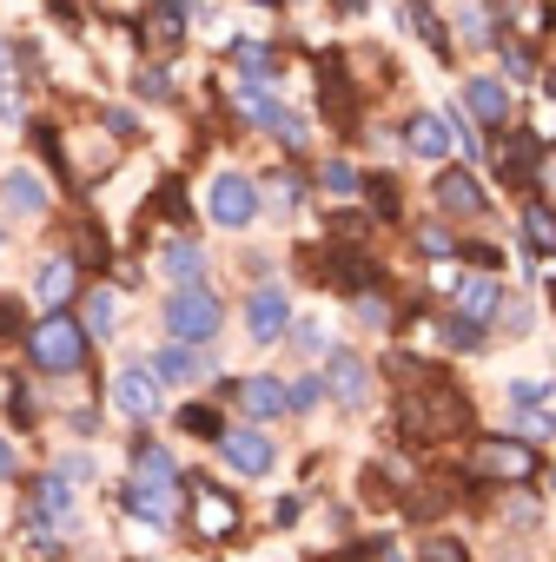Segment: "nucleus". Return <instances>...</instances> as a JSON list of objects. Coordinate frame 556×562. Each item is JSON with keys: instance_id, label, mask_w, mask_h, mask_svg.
Listing matches in <instances>:
<instances>
[{"instance_id": "1", "label": "nucleus", "mask_w": 556, "mask_h": 562, "mask_svg": "<svg viewBox=\"0 0 556 562\" xmlns=\"http://www.w3.org/2000/svg\"><path fill=\"white\" fill-rule=\"evenodd\" d=\"M166 338L173 345H212L219 338V299L205 292V285H179L173 299H166Z\"/></svg>"}, {"instance_id": "2", "label": "nucleus", "mask_w": 556, "mask_h": 562, "mask_svg": "<svg viewBox=\"0 0 556 562\" xmlns=\"http://www.w3.org/2000/svg\"><path fill=\"white\" fill-rule=\"evenodd\" d=\"M27 345H34V364H41V371H60V378L80 371V358H87V331H80L74 318H41Z\"/></svg>"}, {"instance_id": "3", "label": "nucleus", "mask_w": 556, "mask_h": 562, "mask_svg": "<svg viewBox=\"0 0 556 562\" xmlns=\"http://www.w3.org/2000/svg\"><path fill=\"white\" fill-rule=\"evenodd\" d=\"M205 212H212L225 232H238V225L258 218V186H252L245 172H219V179L205 186Z\"/></svg>"}, {"instance_id": "4", "label": "nucleus", "mask_w": 556, "mask_h": 562, "mask_svg": "<svg viewBox=\"0 0 556 562\" xmlns=\"http://www.w3.org/2000/svg\"><path fill=\"white\" fill-rule=\"evenodd\" d=\"M245 331H252V345L286 338V331H292V299L278 292V285H258V292H252V305H245Z\"/></svg>"}, {"instance_id": "5", "label": "nucleus", "mask_w": 556, "mask_h": 562, "mask_svg": "<svg viewBox=\"0 0 556 562\" xmlns=\"http://www.w3.org/2000/svg\"><path fill=\"white\" fill-rule=\"evenodd\" d=\"M477 470L483 476H503V483H523V476H536V450L516 443V437H483L477 443Z\"/></svg>"}, {"instance_id": "6", "label": "nucleus", "mask_w": 556, "mask_h": 562, "mask_svg": "<svg viewBox=\"0 0 556 562\" xmlns=\"http://www.w3.org/2000/svg\"><path fill=\"white\" fill-rule=\"evenodd\" d=\"M113 411H126V417H153V411H159V378H153V364L113 371Z\"/></svg>"}, {"instance_id": "7", "label": "nucleus", "mask_w": 556, "mask_h": 562, "mask_svg": "<svg viewBox=\"0 0 556 562\" xmlns=\"http://www.w3.org/2000/svg\"><path fill=\"white\" fill-rule=\"evenodd\" d=\"M219 450H225V463H232V470H245V476H271V457H278V450H271V437H265V430H252V424L225 430V437H219Z\"/></svg>"}, {"instance_id": "8", "label": "nucleus", "mask_w": 556, "mask_h": 562, "mask_svg": "<svg viewBox=\"0 0 556 562\" xmlns=\"http://www.w3.org/2000/svg\"><path fill=\"white\" fill-rule=\"evenodd\" d=\"M464 106H470V120H483V126H510V93H503V80H490V74L464 80Z\"/></svg>"}, {"instance_id": "9", "label": "nucleus", "mask_w": 556, "mask_h": 562, "mask_svg": "<svg viewBox=\"0 0 556 562\" xmlns=\"http://www.w3.org/2000/svg\"><path fill=\"white\" fill-rule=\"evenodd\" d=\"M437 205H444V212H457V218L490 212V199H483V186H477L470 172H437Z\"/></svg>"}, {"instance_id": "10", "label": "nucleus", "mask_w": 556, "mask_h": 562, "mask_svg": "<svg viewBox=\"0 0 556 562\" xmlns=\"http://www.w3.org/2000/svg\"><path fill=\"white\" fill-rule=\"evenodd\" d=\"M325 391L338 397V404H365V391H371V371L352 358V351H332V371H325Z\"/></svg>"}, {"instance_id": "11", "label": "nucleus", "mask_w": 556, "mask_h": 562, "mask_svg": "<svg viewBox=\"0 0 556 562\" xmlns=\"http://www.w3.org/2000/svg\"><path fill=\"white\" fill-rule=\"evenodd\" d=\"M503 305V285H497V278L490 271H470L464 278V285H457V312L464 318H477V325H490V312Z\"/></svg>"}, {"instance_id": "12", "label": "nucleus", "mask_w": 556, "mask_h": 562, "mask_svg": "<svg viewBox=\"0 0 556 562\" xmlns=\"http://www.w3.org/2000/svg\"><path fill=\"white\" fill-rule=\"evenodd\" d=\"M404 139H411L418 159H451V120H444V113H418V120L404 126Z\"/></svg>"}, {"instance_id": "13", "label": "nucleus", "mask_w": 556, "mask_h": 562, "mask_svg": "<svg viewBox=\"0 0 556 562\" xmlns=\"http://www.w3.org/2000/svg\"><path fill=\"white\" fill-rule=\"evenodd\" d=\"M238 391V404L252 411V417H278V411H292V391L278 384V378H245V384H232Z\"/></svg>"}, {"instance_id": "14", "label": "nucleus", "mask_w": 556, "mask_h": 562, "mask_svg": "<svg viewBox=\"0 0 556 562\" xmlns=\"http://www.w3.org/2000/svg\"><path fill=\"white\" fill-rule=\"evenodd\" d=\"M159 271L173 278V285H199L205 258H199V245H192V238H166V245H159Z\"/></svg>"}, {"instance_id": "15", "label": "nucleus", "mask_w": 556, "mask_h": 562, "mask_svg": "<svg viewBox=\"0 0 556 562\" xmlns=\"http://www.w3.org/2000/svg\"><path fill=\"white\" fill-rule=\"evenodd\" d=\"M153 378H159V384H192V378H205V358H199L192 345H166V351L153 358Z\"/></svg>"}, {"instance_id": "16", "label": "nucleus", "mask_w": 556, "mask_h": 562, "mask_svg": "<svg viewBox=\"0 0 556 562\" xmlns=\"http://www.w3.org/2000/svg\"><path fill=\"white\" fill-rule=\"evenodd\" d=\"M530 159H543V153H536V139H530V133H510V139H503V153H497V172H503L510 186H530Z\"/></svg>"}, {"instance_id": "17", "label": "nucleus", "mask_w": 556, "mask_h": 562, "mask_svg": "<svg viewBox=\"0 0 556 562\" xmlns=\"http://www.w3.org/2000/svg\"><path fill=\"white\" fill-rule=\"evenodd\" d=\"M0 199H8L14 212H27V218H34V212H47V186H41L34 172H8V186H0Z\"/></svg>"}, {"instance_id": "18", "label": "nucleus", "mask_w": 556, "mask_h": 562, "mask_svg": "<svg viewBox=\"0 0 556 562\" xmlns=\"http://www.w3.org/2000/svg\"><path fill=\"white\" fill-rule=\"evenodd\" d=\"M199 529H205V536H232V529H238V509H232V496H219V490H199Z\"/></svg>"}, {"instance_id": "19", "label": "nucleus", "mask_w": 556, "mask_h": 562, "mask_svg": "<svg viewBox=\"0 0 556 562\" xmlns=\"http://www.w3.org/2000/svg\"><path fill=\"white\" fill-rule=\"evenodd\" d=\"M523 245L543 251V258H556V212L549 205H523Z\"/></svg>"}, {"instance_id": "20", "label": "nucleus", "mask_w": 556, "mask_h": 562, "mask_svg": "<svg viewBox=\"0 0 556 562\" xmlns=\"http://www.w3.org/2000/svg\"><path fill=\"white\" fill-rule=\"evenodd\" d=\"M126 503H133L146 522H159V529L173 522V490H159V483H133V490H126Z\"/></svg>"}, {"instance_id": "21", "label": "nucleus", "mask_w": 556, "mask_h": 562, "mask_svg": "<svg viewBox=\"0 0 556 562\" xmlns=\"http://www.w3.org/2000/svg\"><path fill=\"white\" fill-rule=\"evenodd\" d=\"M41 299H47V305H67V299H74V265H67V258L41 265Z\"/></svg>"}, {"instance_id": "22", "label": "nucleus", "mask_w": 556, "mask_h": 562, "mask_svg": "<svg viewBox=\"0 0 556 562\" xmlns=\"http://www.w3.org/2000/svg\"><path fill=\"white\" fill-rule=\"evenodd\" d=\"M173 476H179V463H173L159 443H146V450H140V483H159V490H173Z\"/></svg>"}, {"instance_id": "23", "label": "nucleus", "mask_w": 556, "mask_h": 562, "mask_svg": "<svg viewBox=\"0 0 556 562\" xmlns=\"http://www.w3.org/2000/svg\"><path fill=\"white\" fill-rule=\"evenodd\" d=\"M67 509H74V483L54 470V476L41 483V516H34V522H47V516H67Z\"/></svg>"}, {"instance_id": "24", "label": "nucleus", "mask_w": 556, "mask_h": 562, "mask_svg": "<svg viewBox=\"0 0 556 562\" xmlns=\"http://www.w3.org/2000/svg\"><path fill=\"white\" fill-rule=\"evenodd\" d=\"M113 325H120L113 292H93V299H87V331H93V338H113Z\"/></svg>"}, {"instance_id": "25", "label": "nucleus", "mask_w": 556, "mask_h": 562, "mask_svg": "<svg viewBox=\"0 0 556 562\" xmlns=\"http://www.w3.org/2000/svg\"><path fill=\"white\" fill-rule=\"evenodd\" d=\"M549 397H556V384H549V378H516V384H510V404H516V411L549 404Z\"/></svg>"}, {"instance_id": "26", "label": "nucleus", "mask_w": 556, "mask_h": 562, "mask_svg": "<svg viewBox=\"0 0 556 562\" xmlns=\"http://www.w3.org/2000/svg\"><path fill=\"white\" fill-rule=\"evenodd\" d=\"M444 338H451V345H457V351H477V345H483V325H477V318H464V312H457V318H451V325H444Z\"/></svg>"}, {"instance_id": "27", "label": "nucleus", "mask_w": 556, "mask_h": 562, "mask_svg": "<svg viewBox=\"0 0 556 562\" xmlns=\"http://www.w3.org/2000/svg\"><path fill=\"white\" fill-rule=\"evenodd\" d=\"M238 67H245V80H265V74H271V54H265L258 41H245V47H238Z\"/></svg>"}, {"instance_id": "28", "label": "nucleus", "mask_w": 556, "mask_h": 562, "mask_svg": "<svg viewBox=\"0 0 556 562\" xmlns=\"http://www.w3.org/2000/svg\"><path fill=\"white\" fill-rule=\"evenodd\" d=\"M179 424H186L192 437H219V417H212L205 404H186V411H179Z\"/></svg>"}, {"instance_id": "29", "label": "nucleus", "mask_w": 556, "mask_h": 562, "mask_svg": "<svg viewBox=\"0 0 556 562\" xmlns=\"http://www.w3.org/2000/svg\"><path fill=\"white\" fill-rule=\"evenodd\" d=\"M418 245H424V251H431V258H451V251H457V245H451V232H444V225H424V232H418Z\"/></svg>"}, {"instance_id": "30", "label": "nucleus", "mask_w": 556, "mask_h": 562, "mask_svg": "<svg viewBox=\"0 0 556 562\" xmlns=\"http://www.w3.org/2000/svg\"><path fill=\"white\" fill-rule=\"evenodd\" d=\"M411 27H418L431 47H444V27H437V14H431V8H411Z\"/></svg>"}, {"instance_id": "31", "label": "nucleus", "mask_w": 556, "mask_h": 562, "mask_svg": "<svg viewBox=\"0 0 556 562\" xmlns=\"http://www.w3.org/2000/svg\"><path fill=\"white\" fill-rule=\"evenodd\" d=\"M503 74H510V80H536V67H530L523 47H503Z\"/></svg>"}, {"instance_id": "32", "label": "nucleus", "mask_w": 556, "mask_h": 562, "mask_svg": "<svg viewBox=\"0 0 556 562\" xmlns=\"http://www.w3.org/2000/svg\"><path fill=\"white\" fill-rule=\"evenodd\" d=\"M325 186H332V192H352V186H358V172H352L345 159H332V166H325Z\"/></svg>"}, {"instance_id": "33", "label": "nucleus", "mask_w": 556, "mask_h": 562, "mask_svg": "<svg viewBox=\"0 0 556 562\" xmlns=\"http://www.w3.org/2000/svg\"><path fill=\"white\" fill-rule=\"evenodd\" d=\"M319 391H325V378H305V384H292V411H312V404H319Z\"/></svg>"}, {"instance_id": "34", "label": "nucleus", "mask_w": 556, "mask_h": 562, "mask_svg": "<svg viewBox=\"0 0 556 562\" xmlns=\"http://www.w3.org/2000/svg\"><path fill=\"white\" fill-rule=\"evenodd\" d=\"M358 318H365V325H391V305H385V299H365Z\"/></svg>"}, {"instance_id": "35", "label": "nucleus", "mask_w": 556, "mask_h": 562, "mask_svg": "<svg viewBox=\"0 0 556 562\" xmlns=\"http://www.w3.org/2000/svg\"><path fill=\"white\" fill-rule=\"evenodd\" d=\"M140 93L159 100V93H173V80H166V74H140Z\"/></svg>"}, {"instance_id": "36", "label": "nucleus", "mask_w": 556, "mask_h": 562, "mask_svg": "<svg viewBox=\"0 0 556 562\" xmlns=\"http://www.w3.org/2000/svg\"><path fill=\"white\" fill-rule=\"evenodd\" d=\"M299 345L305 351H325V325H299Z\"/></svg>"}, {"instance_id": "37", "label": "nucleus", "mask_w": 556, "mask_h": 562, "mask_svg": "<svg viewBox=\"0 0 556 562\" xmlns=\"http://www.w3.org/2000/svg\"><path fill=\"white\" fill-rule=\"evenodd\" d=\"M8 476H14V443L0 437V483H8Z\"/></svg>"}]
</instances>
